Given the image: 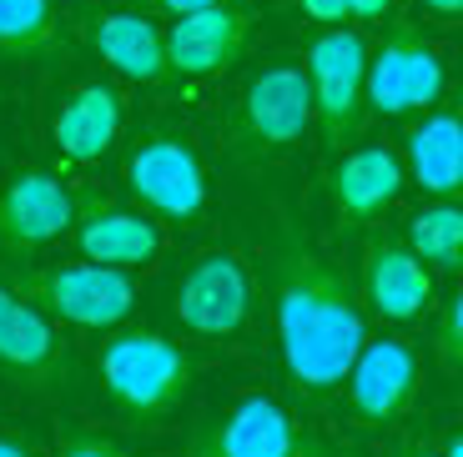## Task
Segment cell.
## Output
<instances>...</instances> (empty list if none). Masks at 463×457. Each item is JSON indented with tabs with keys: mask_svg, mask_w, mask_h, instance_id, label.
Masks as SVG:
<instances>
[{
	"mask_svg": "<svg viewBox=\"0 0 463 457\" xmlns=\"http://www.w3.org/2000/svg\"><path fill=\"white\" fill-rule=\"evenodd\" d=\"M262 262L292 392L302 402H327L333 392H343L347 372L368 342L358 292L343 276V266L327 252H317V241L282 206L272 211Z\"/></svg>",
	"mask_w": 463,
	"mask_h": 457,
	"instance_id": "cell-1",
	"label": "cell"
},
{
	"mask_svg": "<svg viewBox=\"0 0 463 457\" xmlns=\"http://www.w3.org/2000/svg\"><path fill=\"white\" fill-rule=\"evenodd\" d=\"M101 372V392L127 423H166L172 412H182L186 392H192V357L176 342H166L162 331L127 327L111 331L96 357Z\"/></svg>",
	"mask_w": 463,
	"mask_h": 457,
	"instance_id": "cell-2",
	"label": "cell"
},
{
	"mask_svg": "<svg viewBox=\"0 0 463 457\" xmlns=\"http://www.w3.org/2000/svg\"><path fill=\"white\" fill-rule=\"evenodd\" d=\"M317 121L313 111V80L302 66H262L242 86L227 121V151L242 166H267L302 146L307 126Z\"/></svg>",
	"mask_w": 463,
	"mask_h": 457,
	"instance_id": "cell-3",
	"label": "cell"
},
{
	"mask_svg": "<svg viewBox=\"0 0 463 457\" xmlns=\"http://www.w3.org/2000/svg\"><path fill=\"white\" fill-rule=\"evenodd\" d=\"M11 286L25 302L46 312L51 322L86 331H111L137 312V286L116 266H25L11 276Z\"/></svg>",
	"mask_w": 463,
	"mask_h": 457,
	"instance_id": "cell-4",
	"label": "cell"
},
{
	"mask_svg": "<svg viewBox=\"0 0 463 457\" xmlns=\"http://www.w3.org/2000/svg\"><path fill=\"white\" fill-rule=\"evenodd\" d=\"M121 182H127L131 201L141 211L162 221H197L207 211V172H202L197 146L182 136V131H146L137 146L127 151V166H121Z\"/></svg>",
	"mask_w": 463,
	"mask_h": 457,
	"instance_id": "cell-5",
	"label": "cell"
},
{
	"mask_svg": "<svg viewBox=\"0 0 463 457\" xmlns=\"http://www.w3.org/2000/svg\"><path fill=\"white\" fill-rule=\"evenodd\" d=\"M307 80H313V111L327 151H347L358 141L368 111V41L358 31L327 25L307 46Z\"/></svg>",
	"mask_w": 463,
	"mask_h": 457,
	"instance_id": "cell-6",
	"label": "cell"
},
{
	"mask_svg": "<svg viewBox=\"0 0 463 457\" xmlns=\"http://www.w3.org/2000/svg\"><path fill=\"white\" fill-rule=\"evenodd\" d=\"M257 307V292H252V272L237 252L227 247H212V252H197L186 262V272L176 276V292H172V317L182 322L192 337H237L247 331Z\"/></svg>",
	"mask_w": 463,
	"mask_h": 457,
	"instance_id": "cell-7",
	"label": "cell"
},
{
	"mask_svg": "<svg viewBox=\"0 0 463 457\" xmlns=\"http://www.w3.org/2000/svg\"><path fill=\"white\" fill-rule=\"evenodd\" d=\"M0 378L21 382L25 392H41V397L71 392L76 382V362L56 337L51 317L35 302H25L11 282H0Z\"/></svg>",
	"mask_w": 463,
	"mask_h": 457,
	"instance_id": "cell-8",
	"label": "cell"
},
{
	"mask_svg": "<svg viewBox=\"0 0 463 457\" xmlns=\"http://www.w3.org/2000/svg\"><path fill=\"white\" fill-rule=\"evenodd\" d=\"M343 387H347V417H353V427L403 423L408 407L418 402V387H423L418 352L403 337H378V342L368 337Z\"/></svg>",
	"mask_w": 463,
	"mask_h": 457,
	"instance_id": "cell-9",
	"label": "cell"
},
{
	"mask_svg": "<svg viewBox=\"0 0 463 457\" xmlns=\"http://www.w3.org/2000/svg\"><path fill=\"white\" fill-rule=\"evenodd\" d=\"M439 91H443V61L413 25H393L383 35V46L368 51V111L413 116L429 111L439 101Z\"/></svg>",
	"mask_w": 463,
	"mask_h": 457,
	"instance_id": "cell-10",
	"label": "cell"
},
{
	"mask_svg": "<svg viewBox=\"0 0 463 457\" xmlns=\"http://www.w3.org/2000/svg\"><path fill=\"white\" fill-rule=\"evenodd\" d=\"M76 206L81 201L61 186V176L41 172V166H21L0 186V252L31 256L51 247L76 227Z\"/></svg>",
	"mask_w": 463,
	"mask_h": 457,
	"instance_id": "cell-11",
	"label": "cell"
},
{
	"mask_svg": "<svg viewBox=\"0 0 463 457\" xmlns=\"http://www.w3.org/2000/svg\"><path fill=\"white\" fill-rule=\"evenodd\" d=\"M313 433H298L292 412L272 397H242L197 427L186 452L197 457H298Z\"/></svg>",
	"mask_w": 463,
	"mask_h": 457,
	"instance_id": "cell-12",
	"label": "cell"
},
{
	"mask_svg": "<svg viewBox=\"0 0 463 457\" xmlns=\"http://www.w3.org/2000/svg\"><path fill=\"white\" fill-rule=\"evenodd\" d=\"M363 302L383 322H413L433 307V266L408 241L373 231L363 241Z\"/></svg>",
	"mask_w": 463,
	"mask_h": 457,
	"instance_id": "cell-13",
	"label": "cell"
},
{
	"mask_svg": "<svg viewBox=\"0 0 463 457\" xmlns=\"http://www.w3.org/2000/svg\"><path fill=\"white\" fill-rule=\"evenodd\" d=\"M252 35V11L247 5H207V11L176 15V25L166 31V56H172V76L176 80H202L227 70L232 61L247 51Z\"/></svg>",
	"mask_w": 463,
	"mask_h": 457,
	"instance_id": "cell-14",
	"label": "cell"
},
{
	"mask_svg": "<svg viewBox=\"0 0 463 457\" xmlns=\"http://www.w3.org/2000/svg\"><path fill=\"white\" fill-rule=\"evenodd\" d=\"M86 41L116 76L137 80V86L176 80L172 56H166V31L146 21V11H91L86 15Z\"/></svg>",
	"mask_w": 463,
	"mask_h": 457,
	"instance_id": "cell-15",
	"label": "cell"
},
{
	"mask_svg": "<svg viewBox=\"0 0 463 457\" xmlns=\"http://www.w3.org/2000/svg\"><path fill=\"white\" fill-rule=\"evenodd\" d=\"M403 182L408 172L398 151L358 146V151H343V161L327 172V196H333V211L343 227H368L403 196Z\"/></svg>",
	"mask_w": 463,
	"mask_h": 457,
	"instance_id": "cell-16",
	"label": "cell"
},
{
	"mask_svg": "<svg viewBox=\"0 0 463 457\" xmlns=\"http://www.w3.org/2000/svg\"><path fill=\"white\" fill-rule=\"evenodd\" d=\"M76 221H81L76 227V247L96 266H116V272L151 266L166 247V237L151 221V211H121L111 201H81L76 206Z\"/></svg>",
	"mask_w": 463,
	"mask_h": 457,
	"instance_id": "cell-17",
	"label": "cell"
},
{
	"mask_svg": "<svg viewBox=\"0 0 463 457\" xmlns=\"http://www.w3.org/2000/svg\"><path fill=\"white\" fill-rule=\"evenodd\" d=\"M121 121H127L121 91H116V86H101V80H81V86H71V91L61 96L56 116H51V141H56V151L66 161L91 166V161H101L106 151L116 146Z\"/></svg>",
	"mask_w": 463,
	"mask_h": 457,
	"instance_id": "cell-18",
	"label": "cell"
},
{
	"mask_svg": "<svg viewBox=\"0 0 463 457\" xmlns=\"http://www.w3.org/2000/svg\"><path fill=\"white\" fill-rule=\"evenodd\" d=\"M408 172L439 201L463 206V121L458 111H433L408 131Z\"/></svg>",
	"mask_w": 463,
	"mask_h": 457,
	"instance_id": "cell-19",
	"label": "cell"
},
{
	"mask_svg": "<svg viewBox=\"0 0 463 457\" xmlns=\"http://www.w3.org/2000/svg\"><path fill=\"white\" fill-rule=\"evenodd\" d=\"M61 41L56 0H0V56L5 61H51Z\"/></svg>",
	"mask_w": 463,
	"mask_h": 457,
	"instance_id": "cell-20",
	"label": "cell"
},
{
	"mask_svg": "<svg viewBox=\"0 0 463 457\" xmlns=\"http://www.w3.org/2000/svg\"><path fill=\"white\" fill-rule=\"evenodd\" d=\"M408 247H413L433 272H458V262H463V206L458 201L423 206V211L408 221Z\"/></svg>",
	"mask_w": 463,
	"mask_h": 457,
	"instance_id": "cell-21",
	"label": "cell"
},
{
	"mask_svg": "<svg viewBox=\"0 0 463 457\" xmlns=\"http://www.w3.org/2000/svg\"><path fill=\"white\" fill-rule=\"evenodd\" d=\"M433 352H439V362L449 372H463V292L449 302L443 322L433 327Z\"/></svg>",
	"mask_w": 463,
	"mask_h": 457,
	"instance_id": "cell-22",
	"label": "cell"
},
{
	"mask_svg": "<svg viewBox=\"0 0 463 457\" xmlns=\"http://www.w3.org/2000/svg\"><path fill=\"white\" fill-rule=\"evenodd\" d=\"M56 457H137V452H127L121 443H111L101 433H66L56 443Z\"/></svg>",
	"mask_w": 463,
	"mask_h": 457,
	"instance_id": "cell-23",
	"label": "cell"
},
{
	"mask_svg": "<svg viewBox=\"0 0 463 457\" xmlns=\"http://www.w3.org/2000/svg\"><path fill=\"white\" fill-rule=\"evenodd\" d=\"M298 5H302V15H307V21H317V25L353 21V15H347V0H298Z\"/></svg>",
	"mask_w": 463,
	"mask_h": 457,
	"instance_id": "cell-24",
	"label": "cell"
},
{
	"mask_svg": "<svg viewBox=\"0 0 463 457\" xmlns=\"http://www.w3.org/2000/svg\"><path fill=\"white\" fill-rule=\"evenodd\" d=\"M137 5L162 15H192V11H207V5H222V0H137Z\"/></svg>",
	"mask_w": 463,
	"mask_h": 457,
	"instance_id": "cell-25",
	"label": "cell"
},
{
	"mask_svg": "<svg viewBox=\"0 0 463 457\" xmlns=\"http://www.w3.org/2000/svg\"><path fill=\"white\" fill-rule=\"evenodd\" d=\"M388 11H393V0H347V15L353 21H383Z\"/></svg>",
	"mask_w": 463,
	"mask_h": 457,
	"instance_id": "cell-26",
	"label": "cell"
},
{
	"mask_svg": "<svg viewBox=\"0 0 463 457\" xmlns=\"http://www.w3.org/2000/svg\"><path fill=\"white\" fill-rule=\"evenodd\" d=\"M378 457H443V452H433V447L413 443V437H398V443L378 447Z\"/></svg>",
	"mask_w": 463,
	"mask_h": 457,
	"instance_id": "cell-27",
	"label": "cell"
},
{
	"mask_svg": "<svg viewBox=\"0 0 463 457\" xmlns=\"http://www.w3.org/2000/svg\"><path fill=\"white\" fill-rule=\"evenodd\" d=\"M418 5L439 21H463V0H418Z\"/></svg>",
	"mask_w": 463,
	"mask_h": 457,
	"instance_id": "cell-28",
	"label": "cell"
},
{
	"mask_svg": "<svg viewBox=\"0 0 463 457\" xmlns=\"http://www.w3.org/2000/svg\"><path fill=\"white\" fill-rule=\"evenodd\" d=\"M0 457H41V452H35V443H25V437H0Z\"/></svg>",
	"mask_w": 463,
	"mask_h": 457,
	"instance_id": "cell-29",
	"label": "cell"
},
{
	"mask_svg": "<svg viewBox=\"0 0 463 457\" xmlns=\"http://www.w3.org/2000/svg\"><path fill=\"white\" fill-rule=\"evenodd\" d=\"M182 457H197V452H182ZM298 457H343V452H337L333 443H323V437H307V447H302Z\"/></svg>",
	"mask_w": 463,
	"mask_h": 457,
	"instance_id": "cell-30",
	"label": "cell"
},
{
	"mask_svg": "<svg viewBox=\"0 0 463 457\" xmlns=\"http://www.w3.org/2000/svg\"><path fill=\"white\" fill-rule=\"evenodd\" d=\"M443 457H463V433L449 437V452H443Z\"/></svg>",
	"mask_w": 463,
	"mask_h": 457,
	"instance_id": "cell-31",
	"label": "cell"
},
{
	"mask_svg": "<svg viewBox=\"0 0 463 457\" xmlns=\"http://www.w3.org/2000/svg\"><path fill=\"white\" fill-rule=\"evenodd\" d=\"M458 121H463V106H458Z\"/></svg>",
	"mask_w": 463,
	"mask_h": 457,
	"instance_id": "cell-32",
	"label": "cell"
},
{
	"mask_svg": "<svg viewBox=\"0 0 463 457\" xmlns=\"http://www.w3.org/2000/svg\"><path fill=\"white\" fill-rule=\"evenodd\" d=\"M458 272H463V262H458Z\"/></svg>",
	"mask_w": 463,
	"mask_h": 457,
	"instance_id": "cell-33",
	"label": "cell"
}]
</instances>
